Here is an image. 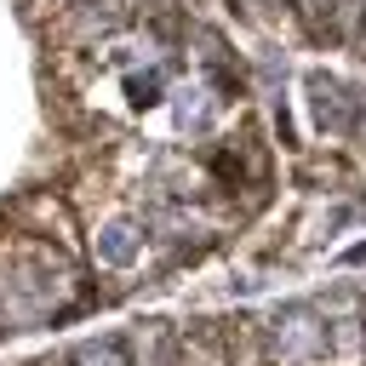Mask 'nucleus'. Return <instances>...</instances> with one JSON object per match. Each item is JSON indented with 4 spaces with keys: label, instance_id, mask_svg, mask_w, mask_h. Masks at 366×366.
<instances>
[{
    "label": "nucleus",
    "instance_id": "f257e3e1",
    "mask_svg": "<svg viewBox=\"0 0 366 366\" xmlns=\"http://www.w3.org/2000/svg\"><path fill=\"white\" fill-rule=\"evenodd\" d=\"M74 366H126V349H120V337L80 343V349H74Z\"/></svg>",
    "mask_w": 366,
    "mask_h": 366
}]
</instances>
